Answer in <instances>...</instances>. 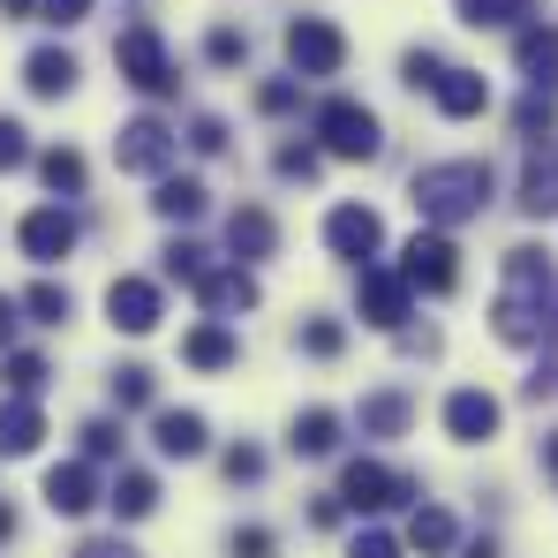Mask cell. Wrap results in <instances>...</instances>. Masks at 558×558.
<instances>
[{
    "label": "cell",
    "mask_w": 558,
    "mask_h": 558,
    "mask_svg": "<svg viewBox=\"0 0 558 558\" xmlns=\"http://www.w3.org/2000/svg\"><path fill=\"white\" fill-rule=\"evenodd\" d=\"M23 159H31V136H23V129H15V121L0 113V174H15Z\"/></svg>",
    "instance_id": "41"
},
{
    "label": "cell",
    "mask_w": 558,
    "mask_h": 558,
    "mask_svg": "<svg viewBox=\"0 0 558 558\" xmlns=\"http://www.w3.org/2000/svg\"><path fill=\"white\" fill-rule=\"evenodd\" d=\"M196 294H204L211 317H242V310H257V279H250L242 257H234L227 272H204V279H196Z\"/></svg>",
    "instance_id": "18"
},
{
    "label": "cell",
    "mask_w": 558,
    "mask_h": 558,
    "mask_svg": "<svg viewBox=\"0 0 558 558\" xmlns=\"http://www.w3.org/2000/svg\"><path fill=\"white\" fill-rule=\"evenodd\" d=\"M38 174H46V189H53V196H76V189H84V151L53 144V151L38 159Z\"/></svg>",
    "instance_id": "31"
},
{
    "label": "cell",
    "mask_w": 558,
    "mask_h": 558,
    "mask_svg": "<svg viewBox=\"0 0 558 558\" xmlns=\"http://www.w3.org/2000/svg\"><path fill=\"white\" fill-rule=\"evenodd\" d=\"M348 558H400V536H385V529H363V536L348 544Z\"/></svg>",
    "instance_id": "42"
},
{
    "label": "cell",
    "mask_w": 558,
    "mask_h": 558,
    "mask_svg": "<svg viewBox=\"0 0 558 558\" xmlns=\"http://www.w3.org/2000/svg\"><path fill=\"white\" fill-rule=\"evenodd\" d=\"M544 461H551V468H558V430H551V438H544Z\"/></svg>",
    "instance_id": "53"
},
{
    "label": "cell",
    "mask_w": 558,
    "mask_h": 558,
    "mask_svg": "<svg viewBox=\"0 0 558 558\" xmlns=\"http://www.w3.org/2000/svg\"><path fill=\"white\" fill-rule=\"evenodd\" d=\"M287 446H294L302 461H325V453L340 446V415H332V408H302V415H294V438H287Z\"/></svg>",
    "instance_id": "24"
},
{
    "label": "cell",
    "mask_w": 558,
    "mask_h": 558,
    "mask_svg": "<svg viewBox=\"0 0 558 558\" xmlns=\"http://www.w3.org/2000/svg\"><path fill=\"white\" fill-rule=\"evenodd\" d=\"M408 544H415V551H453V544H461V529H453V513H446V506H415Z\"/></svg>",
    "instance_id": "27"
},
{
    "label": "cell",
    "mask_w": 558,
    "mask_h": 558,
    "mask_svg": "<svg viewBox=\"0 0 558 558\" xmlns=\"http://www.w3.org/2000/svg\"><path fill=\"white\" fill-rule=\"evenodd\" d=\"M453 8H461L468 31H513L529 15V0H453Z\"/></svg>",
    "instance_id": "29"
},
{
    "label": "cell",
    "mask_w": 558,
    "mask_h": 558,
    "mask_svg": "<svg viewBox=\"0 0 558 558\" xmlns=\"http://www.w3.org/2000/svg\"><path fill=\"white\" fill-rule=\"evenodd\" d=\"M408 204L423 211V227H468V219H483V204H490V167L483 159H438V167H423L415 182H408Z\"/></svg>",
    "instance_id": "2"
},
{
    "label": "cell",
    "mask_w": 558,
    "mask_h": 558,
    "mask_svg": "<svg viewBox=\"0 0 558 558\" xmlns=\"http://www.w3.org/2000/svg\"><path fill=\"white\" fill-rule=\"evenodd\" d=\"M257 106H265V113H294V106H302V84H287V76H279V84L257 92Z\"/></svg>",
    "instance_id": "46"
},
{
    "label": "cell",
    "mask_w": 558,
    "mask_h": 558,
    "mask_svg": "<svg viewBox=\"0 0 558 558\" xmlns=\"http://www.w3.org/2000/svg\"><path fill=\"white\" fill-rule=\"evenodd\" d=\"M8 340H15V302L0 294V348H8Z\"/></svg>",
    "instance_id": "49"
},
{
    "label": "cell",
    "mask_w": 558,
    "mask_h": 558,
    "mask_svg": "<svg viewBox=\"0 0 558 558\" xmlns=\"http://www.w3.org/2000/svg\"><path fill=\"white\" fill-rule=\"evenodd\" d=\"M15 242H23V257H31V265H61V257L76 250V219H69L61 204H46V211H31V219H23V234H15Z\"/></svg>",
    "instance_id": "14"
},
{
    "label": "cell",
    "mask_w": 558,
    "mask_h": 558,
    "mask_svg": "<svg viewBox=\"0 0 558 558\" xmlns=\"http://www.w3.org/2000/svg\"><path fill=\"white\" fill-rule=\"evenodd\" d=\"M189 144H196L204 159H219V151H227V121H219V113H196V121H189Z\"/></svg>",
    "instance_id": "37"
},
{
    "label": "cell",
    "mask_w": 558,
    "mask_h": 558,
    "mask_svg": "<svg viewBox=\"0 0 558 558\" xmlns=\"http://www.w3.org/2000/svg\"><path fill=\"white\" fill-rule=\"evenodd\" d=\"M227 475H234V483H257V475H265V453H257V446H234V453H227Z\"/></svg>",
    "instance_id": "44"
},
{
    "label": "cell",
    "mask_w": 558,
    "mask_h": 558,
    "mask_svg": "<svg viewBox=\"0 0 558 558\" xmlns=\"http://www.w3.org/2000/svg\"><path fill=\"white\" fill-rule=\"evenodd\" d=\"M204 272H211V265H204V250H196V242H167V279H189V287H196Z\"/></svg>",
    "instance_id": "35"
},
{
    "label": "cell",
    "mask_w": 558,
    "mask_h": 558,
    "mask_svg": "<svg viewBox=\"0 0 558 558\" xmlns=\"http://www.w3.org/2000/svg\"><path fill=\"white\" fill-rule=\"evenodd\" d=\"M302 348H310V355H340V348H348V332H340L332 317H310V325H302Z\"/></svg>",
    "instance_id": "38"
},
{
    "label": "cell",
    "mask_w": 558,
    "mask_h": 558,
    "mask_svg": "<svg viewBox=\"0 0 558 558\" xmlns=\"http://www.w3.org/2000/svg\"><path fill=\"white\" fill-rule=\"evenodd\" d=\"M430 98H438V113H453V121H475V113L490 106V84H483L475 69H438Z\"/></svg>",
    "instance_id": "21"
},
{
    "label": "cell",
    "mask_w": 558,
    "mask_h": 558,
    "mask_svg": "<svg viewBox=\"0 0 558 558\" xmlns=\"http://www.w3.org/2000/svg\"><path fill=\"white\" fill-rule=\"evenodd\" d=\"M23 310H31L38 325H69V310H76V302H69V287H53V279H38V287L23 294Z\"/></svg>",
    "instance_id": "32"
},
{
    "label": "cell",
    "mask_w": 558,
    "mask_h": 558,
    "mask_svg": "<svg viewBox=\"0 0 558 558\" xmlns=\"http://www.w3.org/2000/svg\"><path fill=\"white\" fill-rule=\"evenodd\" d=\"M340 61H348V38L325 15H294L287 23V69L294 76H340Z\"/></svg>",
    "instance_id": "5"
},
{
    "label": "cell",
    "mask_w": 558,
    "mask_h": 558,
    "mask_svg": "<svg viewBox=\"0 0 558 558\" xmlns=\"http://www.w3.org/2000/svg\"><path fill=\"white\" fill-rule=\"evenodd\" d=\"M227 250H234L242 265H257V257H272V250H279V227H272V211H257V204H242V211L227 219Z\"/></svg>",
    "instance_id": "22"
},
{
    "label": "cell",
    "mask_w": 558,
    "mask_h": 558,
    "mask_svg": "<svg viewBox=\"0 0 558 558\" xmlns=\"http://www.w3.org/2000/svg\"><path fill=\"white\" fill-rule=\"evenodd\" d=\"M38 15H46L53 31H69V23H84V15H92V0H38Z\"/></svg>",
    "instance_id": "45"
},
{
    "label": "cell",
    "mask_w": 558,
    "mask_h": 558,
    "mask_svg": "<svg viewBox=\"0 0 558 558\" xmlns=\"http://www.w3.org/2000/svg\"><path fill=\"white\" fill-rule=\"evenodd\" d=\"M513 129H521L529 144H536V136H558V98H551V92H536V84H529V98L513 106Z\"/></svg>",
    "instance_id": "30"
},
{
    "label": "cell",
    "mask_w": 558,
    "mask_h": 558,
    "mask_svg": "<svg viewBox=\"0 0 558 558\" xmlns=\"http://www.w3.org/2000/svg\"><path fill=\"white\" fill-rule=\"evenodd\" d=\"M151 446H159L167 461H196V453L211 446V430H204L196 408H159V415H151Z\"/></svg>",
    "instance_id": "16"
},
{
    "label": "cell",
    "mask_w": 558,
    "mask_h": 558,
    "mask_svg": "<svg viewBox=\"0 0 558 558\" xmlns=\"http://www.w3.org/2000/svg\"><path fill=\"white\" fill-rule=\"evenodd\" d=\"M513 61H521V76H529L536 92H558V23H521Z\"/></svg>",
    "instance_id": "17"
},
{
    "label": "cell",
    "mask_w": 558,
    "mask_h": 558,
    "mask_svg": "<svg viewBox=\"0 0 558 558\" xmlns=\"http://www.w3.org/2000/svg\"><path fill=\"white\" fill-rule=\"evenodd\" d=\"M461 558H498V544H490V536H475V544H468Z\"/></svg>",
    "instance_id": "50"
},
{
    "label": "cell",
    "mask_w": 558,
    "mask_h": 558,
    "mask_svg": "<svg viewBox=\"0 0 558 558\" xmlns=\"http://www.w3.org/2000/svg\"><path fill=\"white\" fill-rule=\"evenodd\" d=\"M400 272H408L415 294H453V279H461V250H453V234H446V227L415 234V242L400 250Z\"/></svg>",
    "instance_id": "6"
},
{
    "label": "cell",
    "mask_w": 558,
    "mask_h": 558,
    "mask_svg": "<svg viewBox=\"0 0 558 558\" xmlns=\"http://www.w3.org/2000/svg\"><path fill=\"white\" fill-rule=\"evenodd\" d=\"M521 211L529 219H558V136H536L521 159Z\"/></svg>",
    "instance_id": "10"
},
{
    "label": "cell",
    "mask_w": 558,
    "mask_h": 558,
    "mask_svg": "<svg viewBox=\"0 0 558 558\" xmlns=\"http://www.w3.org/2000/svg\"><path fill=\"white\" fill-rule=\"evenodd\" d=\"M234 558H272V529H234Z\"/></svg>",
    "instance_id": "47"
},
{
    "label": "cell",
    "mask_w": 558,
    "mask_h": 558,
    "mask_svg": "<svg viewBox=\"0 0 558 558\" xmlns=\"http://www.w3.org/2000/svg\"><path fill=\"white\" fill-rule=\"evenodd\" d=\"M8 392H38V385H46V355H8Z\"/></svg>",
    "instance_id": "36"
},
{
    "label": "cell",
    "mask_w": 558,
    "mask_h": 558,
    "mask_svg": "<svg viewBox=\"0 0 558 558\" xmlns=\"http://www.w3.org/2000/svg\"><path fill=\"white\" fill-rule=\"evenodd\" d=\"M0 8H8V15H31V8H38V0H0Z\"/></svg>",
    "instance_id": "51"
},
{
    "label": "cell",
    "mask_w": 558,
    "mask_h": 558,
    "mask_svg": "<svg viewBox=\"0 0 558 558\" xmlns=\"http://www.w3.org/2000/svg\"><path fill=\"white\" fill-rule=\"evenodd\" d=\"M408 415H415L408 392H371V400H363V430H371V438H400Z\"/></svg>",
    "instance_id": "28"
},
{
    "label": "cell",
    "mask_w": 558,
    "mask_h": 558,
    "mask_svg": "<svg viewBox=\"0 0 558 558\" xmlns=\"http://www.w3.org/2000/svg\"><path fill=\"white\" fill-rule=\"evenodd\" d=\"M106 317H113V332H136L144 340V332H159L167 310H159V287L151 279H113L106 287Z\"/></svg>",
    "instance_id": "11"
},
{
    "label": "cell",
    "mask_w": 558,
    "mask_h": 558,
    "mask_svg": "<svg viewBox=\"0 0 558 558\" xmlns=\"http://www.w3.org/2000/svg\"><path fill=\"white\" fill-rule=\"evenodd\" d=\"M38 438H46V415H38V392H8L0 400V453H38Z\"/></svg>",
    "instance_id": "19"
},
{
    "label": "cell",
    "mask_w": 558,
    "mask_h": 558,
    "mask_svg": "<svg viewBox=\"0 0 558 558\" xmlns=\"http://www.w3.org/2000/svg\"><path fill=\"white\" fill-rule=\"evenodd\" d=\"M340 498H348V513H385V506H408V498H415V483H408V475H392L385 461H348Z\"/></svg>",
    "instance_id": "8"
},
{
    "label": "cell",
    "mask_w": 558,
    "mask_h": 558,
    "mask_svg": "<svg viewBox=\"0 0 558 558\" xmlns=\"http://www.w3.org/2000/svg\"><path fill=\"white\" fill-rule=\"evenodd\" d=\"M113 159H121V174H151V182H159V174L174 167V129L151 121V113H136V121H121Z\"/></svg>",
    "instance_id": "7"
},
{
    "label": "cell",
    "mask_w": 558,
    "mask_h": 558,
    "mask_svg": "<svg viewBox=\"0 0 558 558\" xmlns=\"http://www.w3.org/2000/svg\"><path fill=\"white\" fill-rule=\"evenodd\" d=\"M113 69H121L144 98H174L182 92V76H174V61H167V38H159L151 23H136V31L113 38Z\"/></svg>",
    "instance_id": "3"
},
{
    "label": "cell",
    "mask_w": 558,
    "mask_h": 558,
    "mask_svg": "<svg viewBox=\"0 0 558 558\" xmlns=\"http://www.w3.org/2000/svg\"><path fill=\"white\" fill-rule=\"evenodd\" d=\"M498 423H506V408H498L483 385H461V392L446 400V438H461V446H483V438H498Z\"/></svg>",
    "instance_id": "12"
},
{
    "label": "cell",
    "mask_w": 558,
    "mask_h": 558,
    "mask_svg": "<svg viewBox=\"0 0 558 558\" xmlns=\"http://www.w3.org/2000/svg\"><path fill=\"white\" fill-rule=\"evenodd\" d=\"M113 400H121V408H151V371H144V363L113 371Z\"/></svg>",
    "instance_id": "34"
},
{
    "label": "cell",
    "mask_w": 558,
    "mask_h": 558,
    "mask_svg": "<svg viewBox=\"0 0 558 558\" xmlns=\"http://www.w3.org/2000/svg\"><path fill=\"white\" fill-rule=\"evenodd\" d=\"M310 129H317V144H325L332 159H377V151H385L377 113H371V106H355V98H325V106L310 113Z\"/></svg>",
    "instance_id": "4"
},
{
    "label": "cell",
    "mask_w": 558,
    "mask_h": 558,
    "mask_svg": "<svg viewBox=\"0 0 558 558\" xmlns=\"http://www.w3.org/2000/svg\"><path fill=\"white\" fill-rule=\"evenodd\" d=\"M76 558H136V551H129L121 536H98V544H84V551H76Z\"/></svg>",
    "instance_id": "48"
},
{
    "label": "cell",
    "mask_w": 558,
    "mask_h": 558,
    "mask_svg": "<svg viewBox=\"0 0 558 558\" xmlns=\"http://www.w3.org/2000/svg\"><path fill=\"white\" fill-rule=\"evenodd\" d=\"M408 302H415V287L408 272H385V265H363V317L385 325V332H400L408 325Z\"/></svg>",
    "instance_id": "13"
},
{
    "label": "cell",
    "mask_w": 558,
    "mask_h": 558,
    "mask_svg": "<svg viewBox=\"0 0 558 558\" xmlns=\"http://www.w3.org/2000/svg\"><path fill=\"white\" fill-rule=\"evenodd\" d=\"M204 53H211L219 69H234V61H250V38H242V31H211V38H204Z\"/></svg>",
    "instance_id": "39"
},
{
    "label": "cell",
    "mask_w": 558,
    "mask_h": 558,
    "mask_svg": "<svg viewBox=\"0 0 558 558\" xmlns=\"http://www.w3.org/2000/svg\"><path fill=\"white\" fill-rule=\"evenodd\" d=\"M317 151H325V144H279L272 151L279 182H317Z\"/></svg>",
    "instance_id": "33"
},
{
    "label": "cell",
    "mask_w": 558,
    "mask_h": 558,
    "mask_svg": "<svg viewBox=\"0 0 558 558\" xmlns=\"http://www.w3.org/2000/svg\"><path fill=\"white\" fill-rule=\"evenodd\" d=\"M84 453H92V461H113V453H121V430H113V423H84Z\"/></svg>",
    "instance_id": "43"
},
{
    "label": "cell",
    "mask_w": 558,
    "mask_h": 558,
    "mask_svg": "<svg viewBox=\"0 0 558 558\" xmlns=\"http://www.w3.org/2000/svg\"><path fill=\"white\" fill-rule=\"evenodd\" d=\"M106 506H113L121 521H144V513L159 506V483H151L144 468H121V475H113V490H106Z\"/></svg>",
    "instance_id": "26"
},
{
    "label": "cell",
    "mask_w": 558,
    "mask_h": 558,
    "mask_svg": "<svg viewBox=\"0 0 558 558\" xmlns=\"http://www.w3.org/2000/svg\"><path fill=\"white\" fill-rule=\"evenodd\" d=\"M182 355L196 363V371H227V363H234L242 348H234V332H227V317H204V325H196V332L182 340Z\"/></svg>",
    "instance_id": "23"
},
{
    "label": "cell",
    "mask_w": 558,
    "mask_h": 558,
    "mask_svg": "<svg viewBox=\"0 0 558 558\" xmlns=\"http://www.w3.org/2000/svg\"><path fill=\"white\" fill-rule=\"evenodd\" d=\"M23 84H31V98H69L76 92V53L69 46H38L23 61Z\"/></svg>",
    "instance_id": "20"
},
{
    "label": "cell",
    "mask_w": 558,
    "mask_h": 558,
    "mask_svg": "<svg viewBox=\"0 0 558 558\" xmlns=\"http://www.w3.org/2000/svg\"><path fill=\"white\" fill-rule=\"evenodd\" d=\"M325 250L348 257V265H371L377 250H385V219H377L371 204H340V211L325 219Z\"/></svg>",
    "instance_id": "9"
},
{
    "label": "cell",
    "mask_w": 558,
    "mask_h": 558,
    "mask_svg": "<svg viewBox=\"0 0 558 558\" xmlns=\"http://www.w3.org/2000/svg\"><path fill=\"white\" fill-rule=\"evenodd\" d=\"M8 536H15V513H8V506H0V544H8Z\"/></svg>",
    "instance_id": "52"
},
{
    "label": "cell",
    "mask_w": 558,
    "mask_h": 558,
    "mask_svg": "<svg viewBox=\"0 0 558 558\" xmlns=\"http://www.w3.org/2000/svg\"><path fill=\"white\" fill-rule=\"evenodd\" d=\"M46 506H53L61 521H76V513H92V506H98V475H92V453H84V461H61V468H46Z\"/></svg>",
    "instance_id": "15"
},
{
    "label": "cell",
    "mask_w": 558,
    "mask_h": 558,
    "mask_svg": "<svg viewBox=\"0 0 558 558\" xmlns=\"http://www.w3.org/2000/svg\"><path fill=\"white\" fill-rule=\"evenodd\" d=\"M151 211H159L167 227H196V219H204V182H174V174H159Z\"/></svg>",
    "instance_id": "25"
},
{
    "label": "cell",
    "mask_w": 558,
    "mask_h": 558,
    "mask_svg": "<svg viewBox=\"0 0 558 558\" xmlns=\"http://www.w3.org/2000/svg\"><path fill=\"white\" fill-rule=\"evenodd\" d=\"M438 69H446V61H438V53H430V46H415V53H408V61H400V76H408V84H415V92H430V84H438Z\"/></svg>",
    "instance_id": "40"
},
{
    "label": "cell",
    "mask_w": 558,
    "mask_h": 558,
    "mask_svg": "<svg viewBox=\"0 0 558 558\" xmlns=\"http://www.w3.org/2000/svg\"><path fill=\"white\" fill-rule=\"evenodd\" d=\"M551 257L536 250V242H521V250H506V272H498V302H490V325H498V340L506 348H536L544 332H551Z\"/></svg>",
    "instance_id": "1"
}]
</instances>
